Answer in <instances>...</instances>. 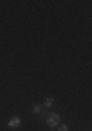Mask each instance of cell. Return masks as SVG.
Wrapping results in <instances>:
<instances>
[{
	"label": "cell",
	"instance_id": "6da1fadb",
	"mask_svg": "<svg viewBox=\"0 0 92 131\" xmlns=\"http://www.w3.org/2000/svg\"><path fill=\"white\" fill-rule=\"evenodd\" d=\"M45 122H47V125L51 127V128H54V127H57L60 124V115L59 114H56V112H50V114H47L45 117Z\"/></svg>",
	"mask_w": 92,
	"mask_h": 131
},
{
	"label": "cell",
	"instance_id": "7a4b0ae2",
	"mask_svg": "<svg viewBox=\"0 0 92 131\" xmlns=\"http://www.w3.org/2000/svg\"><path fill=\"white\" fill-rule=\"evenodd\" d=\"M32 112L37 114V115H41V117H45L47 115V109L42 105H35V106L32 108Z\"/></svg>",
	"mask_w": 92,
	"mask_h": 131
},
{
	"label": "cell",
	"instance_id": "3957f363",
	"mask_svg": "<svg viewBox=\"0 0 92 131\" xmlns=\"http://www.w3.org/2000/svg\"><path fill=\"white\" fill-rule=\"evenodd\" d=\"M7 125H9L10 128H18V127L21 125V118L19 117H12L9 119V122H7Z\"/></svg>",
	"mask_w": 92,
	"mask_h": 131
},
{
	"label": "cell",
	"instance_id": "277c9868",
	"mask_svg": "<svg viewBox=\"0 0 92 131\" xmlns=\"http://www.w3.org/2000/svg\"><path fill=\"white\" fill-rule=\"evenodd\" d=\"M54 105V98H47L44 102V108H51Z\"/></svg>",
	"mask_w": 92,
	"mask_h": 131
},
{
	"label": "cell",
	"instance_id": "5b68a950",
	"mask_svg": "<svg viewBox=\"0 0 92 131\" xmlns=\"http://www.w3.org/2000/svg\"><path fill=\"white\" fill-rule=\"evenodd\" d=\"M57 130L59 131H69V128H67V125H65V124H59V125H57Z\"/></svg>",
	"mask_w": 92,
	"mask_h": 131
}]
</instances>
